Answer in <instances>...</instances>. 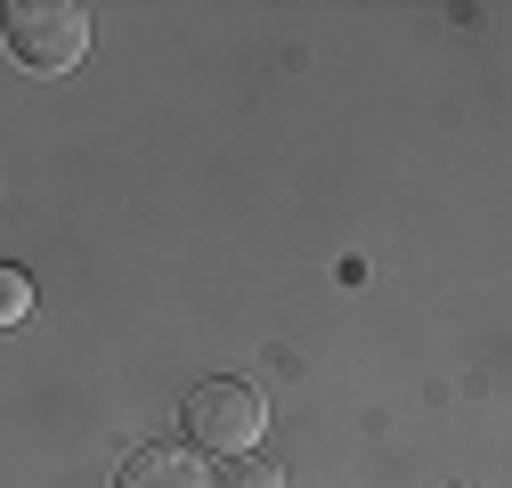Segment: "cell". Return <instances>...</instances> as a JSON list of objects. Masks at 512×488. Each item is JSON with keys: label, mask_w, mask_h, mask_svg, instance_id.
Listing matches in <instances>:
<instances>
[{"label": "cell", "mask_w": 512, "mask_h": 488, "mask_svg": "<svg viewBox=\"0 0 512 488\" xmlns=\"http://www.w3.org/2000/svg\"><path fill=\"white\" fill-rule=\"evenodd\" d=\"M0 41L33 74H74L82 49H90V9H74V0H17L0 17Z\"/></svg>", "instance_id": "6da1fadb"}, {"label": "cell", "mask_w": 512, "mask_h": 488, "mask_svg": "<svg viewBox=\"0 0 512 488\" xmlns=\"http://www.w3.org/2000/svg\"><path fill=\"white\" fill-rule=\"evenodd\" d=\"M179 415H187V440L220 448V456H252V440H261V423H269V407H261L252 383H196Z\"/></svg>", "instance_id": "7a4b0ae2"}, {"label": "cell", "mask_w": 512, "mask_h": 488, "mask_svg": "<svg viewBox=\"0 0 512 488\" xmlns=\"http://www.w3.org/2000/svg\"><path fill=\"white\" fill-rule=\"evenodd\" d=\"M114 488H204V456H187V448H139V456H122Z\"/></svg>", "instance_id": "3957f363"}, {"label": "cell", "mask_w": 512, "mask_h": 488, "mask_svg": "<svg viewBox=\"0 0 512 488\" xmlns=\"http://www.w3.org/2000/svg\"><path fill=\"white\" fill-rule=\"evenodd\" d=\"M212 488H285V472H277V464H261V456H236V464H220V472H212Z\"/></svg>", "instance_id": "277c9868"}, {"label": "cell", "mask_w": 512, "mask_h": 488, "mask_svg": "<svg viewBox=\"0 0 512 488\" xmlns=\"http://www.w3.org/2000/svg\"><path fill=\"white\" fill-rule=\"evenodd\" d=\"M33 310V285H25V269H9V261H0V326H17Z\"/></svg>", "instance_id": "5b68a950"}]
</instances>
